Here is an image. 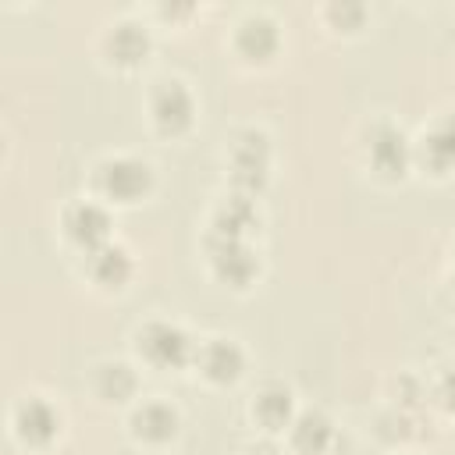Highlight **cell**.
<instances>
[{"label": "cell", "mask_w": 455, "mask_h": 455, "mask_svg": "<svg viewBox=\"0 0 455 455\" xmlns=\"http://www.w3.org/2000/svg\"><path fill=\"white\" fill-rule=\"evenodd\" d=\"M64 228H68V235H71L78 245H85V249L92 252V249L107 245L110 217H107V210H103V206H96V203H78V206H71V210H68Z\"/></svg>", "instance_id": "8992f818"}, {"label": "cell", "mask_w": 455, "mask_h": 455, "mask_svg": "<svg viewBox=\"0 0 455 455\" xmlns=\"http://www.w3.org/2000/svg\"><path fill=\"white\" fill-rule=\"evenodd\" d=\"M192 114H196V107L181 82H160L153 89V117H156L160 132H167V135L185 132L192 124Z\"/></svg>", "instance_id": "3957f363"}, {"label": "cell", "mask_w": 455, "mask_h": 455, "mask_svg": "<svg viewBox=\"0 0 455 455\" xmlns=\"http://www.w3.org/2000/svg\"><path fill=\"white\" fill-rule=\"evenodd\" d=\"M419 164L434 174H444L448 167H455V114L441 117L419 142Z\"/></svg>", "instance_id": "52a82bcc"}, {"label": "cell", "mask_w": 455, "mask_h": 455, "mask_svg": "<svg viewBox=\"0 0 455 455\" xmlns=\"http://www.w3.org/2000/svg\"><path fill=\"white\" fill-rule=\"evenodd\" d=\"M89 274L100 284H107V288H121L132 277V259H128V252L121 245H110L107 242V245H100V249L89 252Z\"/></svg>", "instance_id": "8fae6325"}, {"label": "cell", "mask_w": 455, "mask_h": 455, "mask_svg": "<svg viewBox=\"0 0 455 455\" xmlns=\"http://www.w3.org/2000/svg\"><path fill=\"white\" fill-rule=\"evenodd\" d=\"M132 427L142 441H167L178 430V412L164 402H149L132 416Z\"/></svg>", "instance_id": "7c38bea8"}, {"label": "cell", "mask_w": 455, "mask_h": 455, "mask_svg": "<svg viewBox=\"0 0 455 455\" xmlns=\"http://www.w3.org/2000/svg\"><path fill=\"white\" fill-rule=\"evenodd\" d=\"M444 398H448V405H455V366L444 377Z\"/></svg>", "instance_id": "ffe728a7"}, {"label": "cell", "mask_w": 455, "mask_h": 455, "mask_svg": "<svg viewBox=\"0 0 455 455\" xmlns=\"http://www.w3.org/2000/svg\"><path fill=\"white\" fill-rule=\"evenodd\" d=\"M331 437H334V430H331V419L323 412H302L291 427V444L302 455H320L331 444Z\"/></svg>", "instance_id": "4fadbf2b"}, {"label": "cell", "mask_w": 455, "mask_h": 455, "mask_svg": "<svg viewBox=\"0 0 455 455\" xmlns=\"http://www.w3.org/2000/svg\"><path fill=\"white\" fill-rule=\"evenodd\" d=\"M231 160H235V181L242 188H259L263 178H267V139H263V132H242L235 149H231Z\"/></svg>", "instance_id": "5b68a950"}, {"label": "cell", "mask_w": 455, "mask_h": 455, "mask_svg": "<svg viewBox=\"0 0 455 455\" xmlns=\"http://www.w3.org/2000/svg\"><path fill=\"white\" fill-rule=\"evenodd\" d=\"M139 352H142L153 366H164V370H167V366L188 363L192 341H188V334H185L181 327L156 320V323H146V327L139 331Z\"/></svg>", "instance_id": "6da1fadb"}, {"label": "cell", "mask_w": 455, "mask_h": 455, "mask_svg": "<svg viewBox=\"0 0 455 455\" xmlns=\"http://www.w3.org/2000/svg\"><path fill=\"white\" fill-rule=\"evenodd\" d=\"M238 50L252 60H263L277 50V28L270 18H245L238 28Z\"/></svg>", "instance_id": "5bb4252c"}, {"label": "cell", "mask_w": 455, "mask_h": 455, "mask_svg": "<svg viewBox=\"0 0 455 455\" xmlns=\"http://www.w3.org/2000/svg\"><path fill=\"white\" fill-rule=\"evenodd\" d=\"M149 185H153V171H149V164H142L135 156H117V160H107L100 167V188L110 199L132 203V199L146 196Z\"/></svg>", "instance_id": "7a4b0ae2"}, {"label": "cell", "mask_w": 455, "mask_h": 455, "mask_svg": "<svg viewBox=\"0 0 455 455\" xmlns=\"http://www.w3.org/2000/svg\"><path fill=\"white\" fill-rule=\"evenodd\" d=\"M196 359H199L203 373H206L210 380H220V384L235 380V377L242 373V366H245L242 348H238L235 341H228V338H213V341H210Z\"/></svg>", "instance_id": "30bf717a"}, {"label": "cell", "mask_w": 455, "mask_h": 455, "mask_svg": "<svg viewBox=\"0 0 455 455\" xmlns=\"http://www.w3.org/2000/svg\"><path fill=\"white\" fill-rule=\"evenodd\" d=\"M370 160L387 178L402 174L405 164H409V142H405V135L398 128H391V124H380L373 132V139H370Z\"/></svg>", "instance_id": "ba28073f"}, {"label": "cell", "mask_w": 455, "mask_h": 455, "mask_svg": "<svg viewBox=\"0 0 455 455\" xmlns=\"http://www.w3.org/2000/svg\"><path fill=\"white\" fill-rule=\"evenodd\" d=\"M14 427H18V437L28 441V444H46L57 427H60V416L43 402V398H28L18 405L14 412Z\"/></svg>", "instance_id": "9c48e42d"}, {"label": "cell", "mask_w": 455, "mask_h": 455, "mask_svg": "<svg viewBox=\"0 0 455 455\" xmlns=\"http://www.w3.org/2000/svg\"><path fill=\"white\" fill-rule=\"evenodd\" d=\"M96 387H100L103 398H110V402H124V398H132V391H135V373H132L124 363H110V366L100 370Z\"/></svg>", "instance_id": "ac0fdd59"}, {"label": "cell", "mask_w": 455, "mask_h": 455, "mask_svg": "<svg viewBox=\"0 0 455 455\" xmlns=\"http://www.w3.org/2000/svg\"><path fill=\"white\" fill-rule=\"evenodd\" d=\"M252 416L267 427V430H281L288 419H291V395H288V387H267V391H259V398H256V405H252Z\"/></svg>", "instance_id": "e0dca14e"}, {"label": "cell", "mask_w": 455, "mask_h": 455, "mask_svg": "<svg viewBox=\"0 0 455 455\" xmlns=\"http://www.w3.org/2000/svg\"><path fill=\"white\" fill-rule=\"evenodd\" d=\"M359 14H363L359 7H338V4L331 7V18H338V21H345V18H359Z\"/></svg>", "instance_id": "d6986e66"}, {"label": "cell", "mask_w": 455, "mask_h": 455, "mask_svg": "<svg viewBox=\"0 0 455 455\" xmlns=\"http://www.w3.org/2000/svg\"><path fill=\"white\" fill-rule=\"evenodd\" d=\"M256 220V210L245 196H231L217 213H213V235L217 238H242Z\"/></svg>", "instance_id": "2e32d148"}, {"label": "cell", "mask_w": 455, "mask_h": 455, "mask_svg": "<svg viewBox=\"0 0 455 455\" xmlns=\"http://www.w3.org/2000/svg\"><path fill=\"white\" fill-rule=\"evenodd\" d=\"M213 270H217L220 281L235 284V288H245L256 277L259 259L252 256V249L242 238H217V245H213Z\"/></svg>", "instance_id": "277c9868"}, {"label": "cell", "mask_w": 455, "mask_h": 455, "mask_svg": "<svg viewBox=\"0 0 455 455\" xmlns=\"http://www.w3.org/2000/svg\"><path fill=\"white\" fill-rule=\"evenodd\" d=\"M146 50H149V36H146V28H139L135 21H121V25H114V32L107 36V53H110L114 60H121V64H135L139 57H146Z\"/></svg>", "instance_id": "9a60e30c"}]
</instances>
